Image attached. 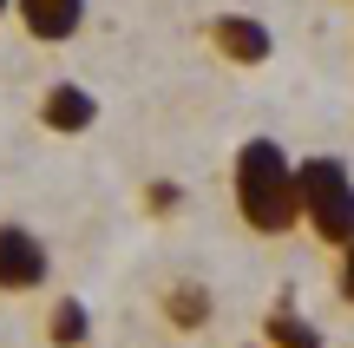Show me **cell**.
Wrapping results in <instances>:
<instances>
[{"label": "cell", "mask_w": 354, "mask_h": 348, "mask_svg": "<svg viewBox=\"0 0 354 348\" xmlns=\"http://www.w3.org/2000/svg\"><path fill=\"white\" fill-rule=\"evenodd\" d=\"M230 191H236V217L250 223L256 237H289L302 223V204H295V165L276 138H243L236 165H230Z\"/></svg>", "instance_id": "cell-1"}, {"label": "cell", "mask_w": 354, "mask_h": 348, "mask_svg": "<svg viewBox=\"0 0 354 348\" xmlns=\"http://www.w3.org/2000/svg\"><path fill=\"white\" fill-rule=\"evenodd\" d=\"M295 204H302V223L315 230L322 250L354 244V171L342 158H302L295 165Z\"/></svg>", "instance_id": "cell-2"}, {"label": "cell", "mask_w": 354, "mask_h": 348, "mask_svg": "<svg viewBox=\"0 0 354 348\" xmlns=\"http://www.w3.org/2000/svg\"><path fill=\"white\" fill-rule=\"evenodd\" d=\"M53 276V257L26 223H0V296H33L46 289Z\"/></svg>", "instance_id": "cell-3"}, {"label": "cell", "mask_w": 354, "mask_h": 348, "mask_svg": "<svg viewBox=\"0 0 354 348\" xmlns=\"http://www.w3.org/2000/svg\"><path fill=\"white\" fill-rule=\"evenodd\" d=\"M203 39H210V53L230 59V66H263L269 53H276V33H269L256 13H216V20L203 26Z\"/></svg>", "instance_id": "cell-4"}, {"label": "cell", "mask_w": 354, "mask_h": 348, "mask_svg": "<svg viewBox=\"0 0 354 348\" xmlns=\"http://www.w3.org/2000/svg\"><path fill=\"white\" fill-rule=\"evenodd\" d=\"M86 7L92 0H13V20L33 46H66L86 26Z\"/></svg>", "instance_id": "cell-5"}, {"label": "cell", "mask_w": 354, "mask_h": 348, "mask_svg": "<svg viewBox=\"0 0 354 348\" xmlns=\"http://www.w3.org/2000/svg\"><path fill=\"white\" fill-rule=\"evenodd\" d=\"M39 125L59 131V138L92 131V125H99V99H92L86 86H73V79H59V86H46V99H39Z\"/></svg>", "instance_id": "cell-6"}, {"label": "cell", "mask_w": 354, "mask_h": 348, "mask_svg": "<svg viewBox=\"0 0 354 348\" xmlns=\"http://www.w3.org/2000/svg\"><path fill=\"white\" fill-rule=\"evenodd\" d=\"M158 309H165V322L177 329V336H197V329H210L216 302H210V289H203V283H171L165 296H158Z\"/></svg>", "instance_id": "cell-7"}, {"label": "cell", "mask_w": 354, "mask_h": 348, "mask_svg": "<svg viewBox=\"0 0 354 348\" xmlns=\"http://www.w3.org/2000/svg\"><path fill=\"white\" fill-rule=\"evenodd\" d=\"M46 342L53 348H86L92 342V309L79 296H59V302H53V315H46Z\"/></svg>", "instance_id": "cell-8"}, {"label": "cell", "mask_w": 354, "mask_h": 348, "mask_svg": "<svg viewBox=\"0 0 354 348\" xmlns=\"http://www.w3.org/2000/svg\"><path fill=\"white\" fill-rule=\"evenodd\" d=\"M269 342L276 348H322V329L308 315H295V309H276L269 315Z\"/></svg>", "instance_id": "cell-9"}, {"label": "cell", "mask_w": 354, "mask_h": 348, "mask_svg": "<svg viewBox=\"0 0 354 348\" xmlns=\"http://www.w3.org/2000/svg\"><path fill=\"white\" fill-rule=\"evenodd\" d=\"M335 289H342V302H354V244L335 250Z\"/></svg>", "instance_id": "cell-10"}, {"label": "cell", "mask_w": 354, "mask_h": 348, "mask_svg": "<svg viewBox=\"0 0 354 348\" xmlns=\"http://www.w3.org/2000/svg\"><path fill=\"white\" fill-rule=\"evenodd\" d=\"M177 197H184V191H177L171 178H158V184H151V197H145V204H151L158 217H165V210H177Z\"/></svg>", "instance_id": "cell-11"}, {"label": "cell", "mask_w": 354, "mask_h": 348, "mask_svg": "<svg viewBox=\"0 0 354 348\" xmlns=\"http://www.w3.org/2000/svg\"><path fill=\"white\" fill-rule=\"evenodd\" d=\"M7 13H13V0H0V20H7Z\"/></svg>", "instance_id": "cell-12"}]
</instances>
